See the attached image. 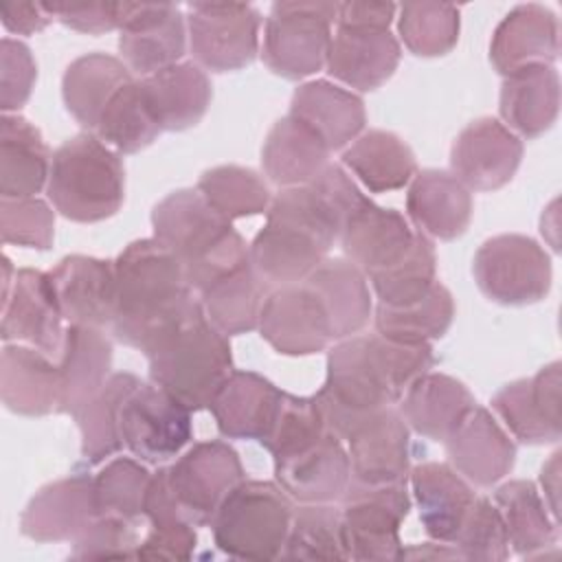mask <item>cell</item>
Masks as SVG:
<instances>
[{"instance_id":"obj_43","label":"cell","mask_w":562,"mask_h":562,"mask_svg":"<svg viewBox=\"0 0 562 562\" xmlns=\"http://www.w3.org/2000/svg\"><path fill=\"white\" fill-rule=\"evenodd\" d=\"M138 382L140 378L132 371H114L97 395L75 415L81 432V457L90 465L103 463L123 448L121 404Z\"/></svg>"},{"instance_id":"obj_15","label":"cell","mask_w":562,"mask_h":562,"mask_svg":"<svg viewBox=\"0 0 562 562\" xmlns=\"http://www.w3.org/2000/svg\"><path fill=\"white\" fill-rule=\"evenodd\" d=\"M261 338L281 356H314L334 342L325 305L305 283L268 290L259 325Z\"/></svg>"},{"instance_id":"obj_48","label":"cell","mask_w":562,"mask_h":562,"mask_svg":"<svg viewBox=\"0 0 562 562\" xmlns=\"http://www.w3.org/2000/svg\"><path fill=\"white\" fill-rule=\"evenodd\" d=\"M281 558L349 560L340 507H336V503H296Z\"/></svg>"},{"instance_id":"obj_32","label":"cell","mask_w":562,"mask_h":562,"mask_svg":"<svg viewBox=\"0 0 562 562\" xmlns=\"http://www.w3.org/2000/svg\"><path fill=\"white\" fill-rule=\"evenodd\" d=\"M408 481L426 536L450 544L476 492L443 461H424L411 468Z\"/></svg>"},{"instance_id":"obj_20","label":"cell","mask_w":562,"mask_h":562,"mask_svg":"<svg viewBox=\"0 0 562 562\" xmlns=\"http://www.w3.org/2000/svg\"><path fill=\"white\" fill-rule=\"evenodd\" d=\"M53 290L68 325L110 327L116 310L114 261L66 255L48 270Z\"/></svg>"},{"instance_id":"obj_5","label":"cell","mask_w":562,"mask_h":562,"mask_svg":"<svg viewBox=\"0 0 562 562\" xmlns=\"http://www.w3.org/2000/svg\"><path fill=\"white\" fill-rule=\"evenodd\" d=\"M143 353L149 362V380L191 413L209 408L224 380L235 371L228 336L211 325L202 303Z\"/></svg>"},{"instance_id":"obj_23","label":"cell","mask_w":562,"mask_h":562,"mask_svg":"<svg viewBox=\"0 0 562 562\" xmlns=\"http://www.w3.org/2000/svg\"><path fill=\"white\" fill-rule=\"evenodd\" d=\"M400 57L402 48L391 29L336 26L325 68L340 83L371 92L393 77Z\"/></svg>"},{"instance_id":"obj_28","label":"cell","mask_w":562,"mask_h":562,"mask_svg":"<svg viewBox=\"0 0 562 562\" xmlns=\"http://www.w3.org/2000/svg\"><path fill=\"white\" fill-rule=\"evenodd\" d=\"M472 191L450 171L422 169L406 191V215L415 231L428 239L452 241L461 237L472 220Z\"/></svg>"},{"instance_id":"obj_34","label":"cell","mask_w":562,"mask_h":562,"mask_svg":"<svg viewBox=\"0 0 562 562\" xmlns=\"http://www.w3.org/2000/svg\"><path fill=\"white\" fill-rule=\"evenodd\" d=\"M138 79L162 132L195 127L213 99L211 79L195 61H178Z\"/></svg>"},{"instance_id":"obj_57","label":"cell","mask_w":562,"mask_h":562,"mask_svg":"<svg viewBox=\"0 0 562 562\" xmlns=\"http://www.w3.org/2000/svg\"><path fill=\"white\" fill-rule=\"evenodd\" d=\"M195 547L198 533L191 522L149 525V531L136 547V560H191Z\"/></svg>"},{"instance_id":"obj_58","label":"cell","mask_w":562,"mask_h":562,"mask_svg":"<svg viewBox=\"0 0 562 562\" xmlns=\"http://www.w3.org/2000/svg\"><path fill=\"white\" fill-rule=\"evenodd\" d=\"M0 22L7 33L33 35L44 31L53 18L42 2H0Z\"/></svg>"},{"instance_id":"obj_14","label":"cell","mask_w":562,"mask_h":562,"mask_svg":"<svg viewBox=\"0 0 562 562\" xmlns=\"http://www.w3.org/2000/svg\"><path fill=\"white\" fill-rule=\"evenodd\" d=\"M187 18L171 2H119V53L125 66L147 77L182 59Z\"/></svg>"},{"instance_id":"obj_12","label":"cell","mask_w":562,"mask_h":562,"mask_svg":"<svg viewBox=\"0 0 562 562\" xmlns=\"http://www.w3.org/2000/svg\"><path fill=\"white\" fill-rule=\"evenodd\" d=\"M187 35L202 70L233 72L259 55L261 13L248 2H189Z\"/></svg>"},{"instance_id":"obj_30","label":"cell","mask_w":562,"mask_h":562,"mask_svg":"<svg viewBox=\"0 0 562 562\" xmlns=\"http://www.w3.org/2000/svg\"><path fill=\"white\" fill-rule=\"evenodd\" d=\"M112 340L103 327L68 325L57 356L61 402L59 413L77 415L112 375Z\"/></svg>"},{"instance_id":"obj_17","label":"cell","mask_w":562,"mask_h":562,"mask_svg":"<svg viewBox=\"0 0 562 562\" xmlns=\"http://www.w3.org/2000/svg\"><path fill=\"white\" fill-rule=\"evenodd\" d=\"M342 441L353 483L384 485L408 481L411 428L397 406H384L364 415Z\"/></svg>"},{"instance_id":"obj_61","label":"cell","mask_w":562,"mask_h":562,"mask_svg":"<svg viewBox=\"0 0 562 562\" xmlns=\"http://www.w3.org/2000/svg\"><path fill=\"white\" fill-rule=\"evenodd\" d=\"M404 558H461L452 544L446 542H424L404 547Z\"/></svg>"},{"instance_id":"obj_11","label":"cell","mask_w":562,"mask_h":562,"mask_svg":"<svg viewBox=\"0 0 562 562\" xmlns=\"http://www.w3.org/2000/svg\"><path fill=\"white\" fill-rule=\"evenodd\" d=\"M160 468L171 501L195 527L211 525L228 492L246 479L237 450L222 439L198 441Z\"/></svg>"},{"instance_id":"obj_33","label":"cell","mask_w":562,"mask_h":562,"mask_svg":"<svg viewBox=\"0 0 562 562\" xmlns=\"http://www.w3.org/2000/svg\"><path fill=\"white\" fill-rule=\"evenodd\" d=\"M312 127L329 147V151L351 145L364 130V101L327 79L301 83L290 99V112Z\"/></svg>"},{"instance_id":"obj_16","label":"cell","mask_w":562,"mask_h":562,"mask_svg":"<svg viewBox=\"0 0 562 562\" xmlns=\"http://www.w3.org/2000/svg\"><path fill=\"white\" fill-rule=\"evenodd\" d=\"M2 342H26L57 358L64 342V316L48 272L35 268L15 270L0 301Z\"/></svg>"},{"instance_id":"obj_26","label":"cell","mask_w":562,"mask_h":562,"mask_svg":"<svg viewBox=\"0 0 562 562\" xmlns=\"http://www.w3.org/2000/svg\"><path fill=\"white\" fill-rule=\"evenodd\" d=\"M415 233L417 231L400 211L380 206L367 198L345 220L338 244L351 263L364 274H371L404 257Z\"/></svg>"},{"instance_id":"obj_45","label":"cell","mask_w":562,"mask_h":562,"mask_svg":"<svg viewBox=\"0 0 562 562\" xmlns=\"http://www.w3.org/2000/svg\"><path fill=\"white\" fill-rule=\"evenodd\" d=\"M92 134L119 154H136L162 134L138 77L108 101Z\"/></svg>"},{"instance_id":"obj_9","label":"cell","mask_w":562,"mask_h":562,"mask_svg":"<svg viewBox=\"0 0 562 562\" xmlns=\"http://www.w3.org/2000/svg\"><path fill=\"white\" fill-rule=\"evenodd\" d=\"M411 505L406 483L362 485L349 479L340 498L347 558L358 562L404 560L400 527Z\"/></svg>"},{"instance_id":"obj_3","label":"cell","mask_w":562,"mask_h":562,"mask_svg":"<svg viewBox=\"0 0 562 562\" xmlns=\"http://www.w3.org/2000/svg\"><path fill=\"white\" fill-rule=\"evenodd\" d=\"M340 222L327 200L312 187H288L272 195L266 224L248 244L250 263L272 290L305 281L338 241Z\"/></svg>"},{"instance_id":"obj_21","label":"cell","mask_w":562,"mask_h":562,"mask_svg":"<svg viewBox=\"0 0 562 562\" xmlns=\"http://www.w3.org/2000/svg\"><path fill=\"white\" fill-rule=\"evenodd\" d=\"M94 516V476L75 472L31 496L20 516V531L35 542H72Z\"/></svg>"},{"instance_id":"obj_18","label":"cell","mask_w":562,"mask_h":562,"mask_svg":"<svg viewBox=\"0 0 562 562\" xmlns=\"http://www.w3.org/2000/svg\"><path fill=\"white\" fill-rule=\"evenodd\" d=\"M522 154L520 136L498 119L481 116L452 140L450 173L470 191H496L516 176Z\"/></svg>"},{"instance_id":"obj_1","label":"cell","mask_w":562,"mask_h":562,"mask_svg":"<svg viewBox=\"0 0 562 562\" xmlns=\"http://www.w3.org/2000/svg\"><path fill=\"white\" fill-rule=\"evenodd\" d=\"M432 364L430 342H397L378 331L336 340L327 351L325 382L314 393L327 428L345 439L364 415L400 404L408 384Z\"/></svg>"},{"instance_id":"obj_52","label":"cell","mask_w":562,"mask_h":562,"mask_svg":"<svg viewBox=\"0 0 562 562\" xmlns=\"http://www.w3.org/2000/svg\"><path fill=\"white\" fill-rule=\"evenodd\" d=\"M463 560L503 562L509 558V538L498 507L487 496H474L452 542Z\"/></svg>"},{"instance_id":"obj_47","label":"cell","mask_w":562,"mask_h":562,"mask_svg":"<svg viewBox=\"0 0 562 562\" xmlns=\"http://www.w3.org/2000/svg\"><path fill=\"white\" fill-rule=\"evenodd\" d=\"M367 279L380 305L402 307L424 299L437 283V255L432 239L417 231L404 257L367 274Z\"/></svg>"},{"instance_id":"obj_39","label":"cell","mask_w":562,"mask_h":562,"mask_svg":"<svg viewBox=\"0 0 562 562\" xmlns=\"http://www.w3.org/2000/svg\"><path fill=\"white\" fill-rule=\"evenodd\" d=\"M50 158L42 132L20 114L0 119V198H35L48 182Z\"/></svg>"},{"instance_id":"obj_2","label":"cell","mask_w":562,"mask_h":562,"mask_svg":"<svg viewBox=\"0 0 562 562\" xmlns=\"http://www.w3.org/2000/svg\"><path fill=\"white\" fill-rule=\"evenodd\" d=\"M114 272L116 310L110 329L121 345L145 351L200 305L180 259L154 237L130 241L114 259Z\"/></svg>"},{"instance_id":"obj_54","label":"cell","mask_w":562,"mask_h":562,"mask_svg":"<svg viewBox=\"0 0 562 562\" xmlns=\"http://www.w3.org/2000/svg\"><path fill=\"white\" fill-rule=\"evenodd\" d=\"M138 542L132 520L97 514L72 538L70 560H132Z\"/></svg>"},{"instance_id":"obj_8","label":"cell","mask_w":562,"mask_h":562,"mask_svg":"<svg viewBox=\"0 0 562 562\" xmlns=\"http://www.w3.org/2000/svg\"><path fill=\"white\" fill-rule=\"evenodd\" d=\"M336 15L338 2H274L263 22L261 61L270 72L290 81L318 72L327 61Z\"/></svg>"},{"instance_id":"obj_50","label":"cell","mask_w":562,"mask_h":562,"mask_svg":"<svg viewBox=\"0 0 562 562\" xmlns=\"http://www.w3.org/2000/svg\"><path fill=\"white\" fill-rule=\"evenodd\" d=\"M151 472L136 457H114L94 474L97 514L136 522L143 516Z\"/></svg>"},{"instance_id":"obj_6","label":"cell","mask_w":562,"mask_h":562,"mask_svg":"<svg viewBox=\"0 0 562 562\" xmlns=\"http://www.w3.org/2000/svg\"><path fill=\"white\" fill-rule=\"evenodd\" d=\"M46 195L70 222L94 224L116 215L125 200V169L119 151L92 132L70 136L53 151Z\"/></svg>"},{"instance_id":"obj_27","label":"cell","mask_w":562,"mask_h":562,"mask_svg":"<svg viewBox=\"0 0 562 562\" xmlns=\"http://www.w3.org/2000/svg\"><path fill=\"white\" fill-rule=\"evenodd\" d=\"M0 397L7 411L24 417L59 413L61 380L55 358L20 342H4L0 353Z\"/></svg>"},{"instance_id":"obj_53","label":"cell","mask_w":562,"mask_h":562,"mask_svg":"<svg viewBox=\"0 0 562 562\" xmlns=\"http://www.w3.org/2000/svg\"><path fill=\"white\" fill-rule=\"evenodd\" d=\"M0 235L4 244L48 250L55 239V211L35 198H0Z\"/></svg>"},{"instance_id":"obj_37","label":"cell","mask_w":562,"mask_h":562,"mask_svg":"<svg viewBox=\"0 0 562 562\" xmlns=\"http://www.w3.org/2000/svg\"><path fill=\"white\" fill-rule=\"evenodd\" d=\"M325 140L292 114L281 116L261 147V167L268 180L281 189L312 182L329 165Z\"/></svg>"},{"instance_id":"obj_60","label":"cell","mask_w":562,"mask_h":562,"mask_svg":"<svg viewBox=\"0 0 562 562\" xmlns=\"http://www.w3.org/2000/svg\"><path fill=\"white\" fill-rule=\"evenodd\" d=\"M540 494L551 516L560 522V450H555L540 470Z\"/></svg>"},{"instance_id":"obj_10","label":"cell","mask_w":562,"mask_h":562,"mask_svg":"<svg viewBox=\"0 0 562 562\" xmlns=\"http://www.w3.org/2000/svg\"><path fill=\"white\" fill-rule=\"evenodd\" d=\"M472 274L490 301L522 307L542 301L551 290L553 268L547 250L520 233L485 239L472 259Z\"/></svg>"},{"instance_id":"obj_44","label":"cell","mask_w":562,"mask_h":562,"mask_svg":"<svg viewBox=\"0 0 562 562\" xmlns=\"http://www.w3.org/2000/svg\"><path fill=\"white\" fill-rule=\"evenodd\" d=\"M454 318V299L443 283H435L428 294L415 303L402 307L375 305L373 325L384 338L419 345L432 342L450 329Z\"/></svg>"},{"instance_id":"obj_40","label":"cell","mask_w":562,"mask_h":562,"mask_svg":"<svg viewBox=\"0 0 562 562\" xmlns=\"http://www.w3.org/2000/svg\"><path fill=\"white\" fill-rule=\"evenodd\" d=\"M494 505L503 516L509 547L520 558H542L558 544L560 522L551 516L533 481H505L494 490Z\"/></svg>"},{"instance_id":"obj_25","label":"cell","mask_w":562,"mask_h":562,"mask_svg":"<svg viewBox=\"0 0 562 562\" xmlns=\"http://www.w3.org/2000/svg\"><path fill=\"white\" fill-rule=\"evenodd\" d=\"M560 53V24L555 13L538 2L516 4L494 29L490 61L503 77L536 64L553 66Z\"/></svg>"},{"instance_id":"obj_46","label":"cell","mask_w":562,"mask_h":562,"mask_svg":"<svg viewBox=\"0 0 562 562\" xmlns=\"http://www.w3.org/2000/svg\"><path fill=\"white\" fill-rule=\"evenodd\" d=\"M195 189L228 222L263 215L272 202L268 182L250 167L217 165L198 178Z\"/></svg>"},{"instance_id":"obj_19","label":"cell","mask_w":562,"mask_h":562,"mask_svg":"<svg viewBox=\"0 0 562 562\" xmlns=\"http://www.w3.org/2000/svg\"><path fill=\"white\" fill-rule=\"evenodd\" d=\"M562 364L555 360L531 378H518L501 386L492 397V411L522 443H555L562 435L560 382Z\"/></svg>"},{"instance_id":"obj_49","label":"cell","mask_w":562,"mask_h":562,"mask_svg":"<svg viewBox=\"0 0 562 562\" xmlns=\"http://www.w3.org/2000/svg\"><path fill=\"white\" fill-rule=\"evenodd\" d=\"M397 11V33L413 55L441 57L457 46L461 31L457 4L404 2Z\"/></svg>"},{"instance_id":"obj_36","label":"cell","mask_w":562,"mask_h":562,"mask_svg":"<svg viewBox=\"0 0 562 562\" xmlns=\"http://www.w3.org/2000/svg\"><path fill=\"white\" fill-rule=\"evenodd\" d=\"M305 283L327 310L334 342L360 334L373 318L369 279L347 257H327Z\"/></svg>"},{"instance_id":"obj_29","label":"cell","mask_w":562,"mask_h":562,"mask_svg":"<svg viewBox=\"0 0 562 562\" xmlns=\"http://www.w3.org/2000/svg\"><path fill=\"white\" fill-rule=\"evenodd\" d=\"M281 397L283 391L268 378L235 369L211 400L209 411L222 437L261 443L277 417Z\"/></svg>"},{"instance_id":"obj_35","label":"cell","mask_w":562,"mask_h":562,"mask_svg":"<svg viewBox=\"0 0 562 562\" xmlns=\"http://www.w3.org/2000/svg\"><path fill=\"white\" fill-rule=\"evenodd\" d=\"M501 123L516 136L536 138L553 127L560 112V75L553 66L536 64L503 79L498 97Z\"/></svg>"},{"instance_id":"obj_55","label":"cell","mask_w":562,"mask_h":562,"mask_svg":"<svg viewBox=\"0 0 562 562\" xmlns=\"http://www.w3.org/2000/svg\"><path fill=\"white\" fill-rule=\"evenodd\" d=\"M37 79V64L31 48L15 37L0 42V110L2 114H18L26 105Z\"/></svg>"},{"instance_id":"obj_31","label":"cell","mask_w":562,"mask_h":562,"mask_svg":"<svg viewBox=\"0 0 562 562\" xmlns=\"http://www.w3.org/2000/svg\"><path fill=\"white\" fill-rule=\"evenodd\" d=\"M474 406L476 400L461 380L426 371L408 384L397 408L413 432L443 443Z\"/></svg>"},{"instance_id":"obj_7","label":"cell","mask_w":562,"mask_h":562,"mask_svg":"<svg viewBox=\"0 0 562 562\" xmlns=\"http://www.w3.org/2000/svg\"><path fill=\"white\" fill-rule=\"evenodd\" d=\"M296 503L277 481L244 479L217 507L211 531L215 547L239 560H277L285 547Z\"/></svg>"},{"instance_id":"obj_22","label":"cell","mask_w":562,"mask_h":562,"mask_svg":"<svg viewBox=\"0 0 562 562\" xmlns=\"http://www.w3.org/2000/svg\"><path fill=\"white\" fill-rule=\"evenodd\" d=\"M450 465L476 487H492L503 481L516 463V443L496 417L474 406L457 430L443 441Z\"/></svg>"},{"instance_id":"obj_38","label":"cell","mask_w":562,"mask_h":562,"mask_svg":"<svg viewBox=\"0 0 562 562\" xmlns=\"http://www.w3.org/2000/svg\"><path fill=\"white\" fill-rule=\"evenodd\" d=\"M134 79V72L121 57L110 53H88L72 59L61 77V99L70 116L94 132L108 101Z\"/></svg>"},{"instance_id":"obj_42","label":"cell","mask_w":562,"mask_h":562,"mask_svg":"<svg viewBox=\"0 0 562 562\" xmlns=\"http://www.w3.org/2000/svg\"><path fill=\"white\" fill-rule=\"evenodd\" d=\"M198 294L211 325L231 338L257 329L268 288L257 277L252 263H246L215 279Z\"/></svg>"},{"instance_id":"obj_24","label":"cell","mask_w":562,"mask_h":562,"mask_svg":"<svg viewBox=\"0 0 562 562\" xmlns=\"http://www.w3.org/2000/svg\"><path fill=\"white\" fill-rule=\"evenodd\" d=\"M272 461L274 481L294 503H340L351 479L347 446L334 432Z\"/></svg>"},{"instance_id":"obj_59","label":"cell","mask_w":562,"mask_h":562,"mask_svg":"<svg viewBox=\"0 0 562 562\" xmlns=\"http://www.w3.org/2000/svg\"><path fill=\"white\" fill-rule=\"evenodd\" d=\"M393 2H338L336 26H375L389 29L395 18Z\"/></svg>"},{"instance_id":"obj_51","label":"cell","mask_w":562,"mask_h":562,"mask_svg":"<svg viewBox=\"0 0 562 562\" xmlns=\"http://www.w3.org/2000/svg\"><path fill=\"white\" fill-rule=\"evenodd\" d=\"M327 432L331 430L327 428V419L316 395H294L283 391L277 417L261 446L272 454V459H281L312 446Z\"/></svg>"},{"instance_id":"obj_4","label":"cell","mask_w":562,"mask_h":562,"mask_svg":"<svg viewBox=\"0 0 562 562\" xmlns=\"http://www.w3.org/2000/svg\"><path fill=\"white\" fill-rule=\"evenodd\" d=\"M154 239L182 263L193 292L250 263V250L233 222L209 206L198 189H178L151 209Z\"/></svg>"},{"instance_id":"obj_56","label":"cell","mask_w":562,"mask_h":562,"mask_svg":"<svg viewBox=\"0 0 562 562\" xmlns=\"http://www.w3.org/2000/svg\"><path fill=\"white\" fill-rule=\"evenodd\" d=\"M42 4L53 20L61 22L64 26H68L72 31L88 33V35L119 31V2L53 0V2H42Z\"/></svg>"},{"instance_id":"obj_41","label":"cell","mask_w":562,"mask_h":562,"mask_svg":"<svg viewBox=\"0 0 562 562\" xmlns=\"http://www.w3.org/2000/svg\"><path fill=\"white\" fill-rule=\"evenodd\" d=\"M340 162L371 193L406 187L417 173V160L408 143L389 130L362 132L340 156Z\"/></svg>"},{"instance_id":"obj_13","label":"cell","mask_w":562,"mask_h":562,"mask_svg":"<svg viewBox=\"0 0 562 562\" xmlns=\"http://www.w3.org/2000/svg\"><path fill=\"white\" fill-rule=\"evenodd\" d=\"M121 439L143 463H167L193 439L191 411L162 386L140 380L121 404Z\"/></svg>"}]
</instances>
